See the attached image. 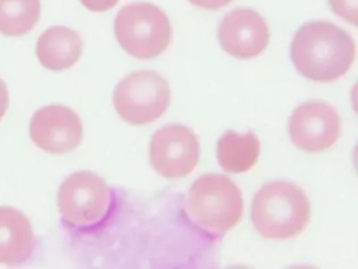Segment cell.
<instances>
[{
  "mask_svg": "<svg viewBox=\"0 0 358 269\" xmlns=\"http://www.w3.org/2000/svg\"><path fill=\"white\" fill-rule=\"evenodd\" d=\"M290 56L303 77L312 81H336L355 60V42L348 32L330 21H310L295 33Z\"/></svg>",
  "mask_w": 358,
  "mask_h": 269,
  "instance_id": "1",
  "label": "cell"
},
{
  "mask_svg": "<svg viewBox=\"0 0 358 269\" xmlns=\"http://www.w3.org/2000/svg\"><path fill=\"white\" fill-rule=\"evenodd\" d=\"M311 204L305 191L289 181L263 185L251 207L253 226L264 237L292 239L301 235L310 222Z\"/></svg>",
  "mask_w": 358,
  "mask_h": 269,
  "instance_id": "2",
  "label": "cell"
},
{
  "mask_svg": "<svg viewBox=\"0 0 358 269\" xmlns=\"http://www.w3.org/2000/svg\"><path fill=\"white\" fill-rule=\"evenodd\" d=\"M185 209L196 226L210 235H223L238 225L244 200L238 185L224 174H209L194 181Z\"/></svg>",
  "mask_w": 358,
  "mask_h": 269,
  "instance_id": "3",
  "label": "cell"
},
{
  "mask_svg": "<svg viewBox=\"0 0 358 269\" xmlns=\"http://www.w3.org/2000/svg\"><path fill=\"white\" fill-rule=\"evenodd\" d=\"M115 34L121 48L137 59L161 56L169 48L173 29L169 16L150 2L123 6L115 19Z\"/></svg>",
  "mask_w": 358,
  "mask_h": 269,
  "instance_id": "4",
  "label": "cell"
},
{
  "mask_svg": "<svg viewBox=\"0 0 358 269\" xmlns=\"http://www.w3.org/2000/svg\"><path fill=\"white\" fill-rule=\"evenodd\" d=\"M171 95L169 82L160 74L148 69L133 71L115 88V109L127 123L145 125L164 115Z\"/></svg>",
  "mask_w": 358,
  "mask_h": 269,
  "instance_id": "5",
  "label": "cell"
},
{
  "mask_svg": "<svg viewBox=\"0 0 358 269\" xmlns=\"http://www.w3.org/2000/svg\"><path fill=\"white\" fill-rule=\"evenodd\" d=\"M112 202V191L106 181L92 172L71 174L58 193L60 214L73 228H92L101 224L110 214Z\"/></svg>",
  "mask_w": 358,
  "mask_h": 269,
  "instance_id": "6",
  "label": "cell"
},
{
  "mask_svg": "<svg viewBox=\"0 0 358 269\" xmlns=\"http://www.w3.org/2000/svg\"><path fill=\"white\" fill-rule=\"evenodd\" d=\"M200 160V142L192 128L171 124L150 141V163L160 176L180 179L194 172Z\"/></svg>",
  "mask_w": 358,
  "mask_h": 269,
  "instance_id": "7",
  "label": "cell"
},
{
  "mask_svg": "<svg viewBox=\"0 0 358 269\" xmlns=\"http://www.w3.org/2000/svg\"><path fill=\"white\" fill-rule=\"evenodd\" d=\"M341 125V118L333 105L324 101H307L291 115L289 134L297 149L306 153H322L337 142Z\"/></svg>",
  "mask_w": 358,
  "mask_h": 269,
  "instance_id": "8",
  "label": "cell"
},
{
  "mask_svg": "<svg viewBox=\"0 0 358 269\" xmlns=\"http://www.w3.org/2000/svg\"><path fill=\"white\" fill-rule=\"evenodd\" d=\"M222 48L234 58L259 57L269 46L270 31L267 21L251 8H236L222 19L217 31Z\"/></svg>",
  "mask_w": 358,
  "mask_h": 269,
  "instance_id": "9",
  "label": "cell"
},
{
  "mask_svg": "<svg viewBox=\"0 0 358 269\" xmlns=\"http://www.w3.org/2000/svg\"><path fill=\"white\" fill-rule=\"evenodd\" d=\"M30 136L33 142L47 153L55 155L70 153L83 141V122L69 107L48 105L33 115Z\"/></svg>",
  "mask_w": 358,
  "mask_h": 269,
  "instance_id": "10",
  "label": "cell"
},
{
  "mask_svg": "<svg viewBox=\"0 0 358 269\" xmlns=\"http://www.w3.org/2000/svg\"><path fill=\"white\" fill-rule=\"evenodd\" d=\"M35 248L32 225L15 208L0 207V264L26 262Z\"/></svg>",
  "mask_w": 358,
  "mask_h": 269,
  "instance_id": "11",
  "label": "cell"
},
{
  "mask_svg": "<svg viewBox=\"0 0 358 269\" xmlns=\"http://www.w3.org/2000/svg\"><path fill=\"white\" fill-rule=\"evenodd\" d=\"M83 43L74 29L62 25L50 27L37 41L39 62L51 71L72 67L83 56Z\"/></svg>",
  "mask_w": 358,
  "mask_h": 269,
  "instance_id": "12",
  "label": "cell"
},
{
  "mask_svg": "<svg viewBox=\"0 0 358 269\" xmlns=\"http://www.w3.org/2000/svg\"><path fill=\"white\" fill-rule=\"evenodd\" d=\"M259 153L261 143L252 130L246 134L227 130L217 141V161L227 172H249L259 160Z\"/></svg>",
  "mask_w": 358,
  "mask_h": 269,
  "instance_id": "13",
  "label": "cell"
},
{
  "mask_svg": "<svg viewBox=\"0 0 358 269\" xmlns=\"http://www.w3.org/2000/svg\"><path fill=\"white\" fill-rule=\"evenodd\" d=\"M41 15V0H0V34L26 35L36 27Z\"/></svg>",
  "mask_w": 358,
  "mask_h": 269,
  "instance_id": "14",
  "label": "cell"
},
{
  "mask_svg": "<svg viewBox=\"0 0 358 269\" xmlns=\"http://www.w3.org/2000/svg\"><path fill=\"white\" fill-rule=\"evenodd\" d=\"M357 2L358 0H329L333 12L354 27L357 25Z\"/></svg>",
  "mask_w": 358,
  "mask_h": 269,
  "instance_id": "15",
  "label": "cell"
},
{
  "mask_svg": "<svg viewBox=\"0 0 358 269\" xmlns=\"http://www.w3.org/2000/svg\"><path fill=\"white\" fill-rule=\"evenodd\" d=\"M81 4L92 12H106L114 8L119 0H80Z\"/></svg>",
  "mask_w": 358,
  "mask_h": 269,
  "instance_id": "16",
  "label": "cell"
},
{
  "mask_svg": "<svg viewBox=\"0 0 358 269\" xmlns=\"http://www.w3.org/2000/svg\"><path fill=\"white\" fill-rule=\"evenodd\" d=\"M188 1L199 8L215 11L228 6L232 0H188Z\"/></svg>",
  "mask_w": 358,
  "mask_h": 269,
  "instance_id": "17",
  "label": "cell"
},
{
  "mask_svg": "<svg viewBox=\"0 0 358 269\" xmlns=\"http://www.w3.org/2000/svg\"><path fill=\"white\" fill-rule=\"evenodd\" d=\"M9 100V90H8L7 84L3 80L0 79V120L3 119V116L7 113Z\"/></svg>",
  "mask_w": 358,
  "mask_h": 269,
  "instance_id": "18",
  "label": "cell"
}]
</instances>
